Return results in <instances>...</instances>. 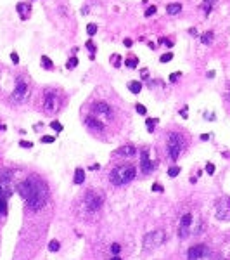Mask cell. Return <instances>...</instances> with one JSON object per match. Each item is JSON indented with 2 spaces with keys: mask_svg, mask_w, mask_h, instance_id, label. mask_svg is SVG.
I'll return each mask as SVG.
<instances>
[{
  "mask_svg": "<svg viewBox=\"0 0 230 260\" xmlns=\"http://www.w3.org/2000/svg\"><path fill=\"white\" fill-rule=\"evenodd\" d=\"M18 191L21 194V198L26 201V205L31 210H40L42 207H45L48 201V189L42 179H38L36 175H31L28 179L21 182L18 185Z\"/></svg>",
  "mask_w": 230,
  "mask_h": 260,
  "instance_id": "obj_1",
  "label": "cell"
},
{
  "mask_svg": "<svg viewBox=\"0 0 230 260\" xmlns=\"http://www.w3.org/2000/svg\"><path fill=\"white\" fill-rule=\"evenodd\" d=\"M137 175V168L132 163H125V165H118L113 168V172L109 175V181L113 182L114 185H125L128 182H132Z\"/></svg>",
  "mask_w": 230,
  "mask_h": 260,
  "instance_id": "obj_2",
  "label": "cell"
},
{
  "mask_svg": "<svg viewBox=\"0 0 230 260\" xmlns=\"http://www.w3.org/2000/svg\"><path fill=\"white\" fill-rule=\"evenodd\" d=\"M182 149H183L182 135H178V134H169L168 135V154H169V158L173 160V161H177L180 153H182Z\"/></svg>",
  "mask_w": 230,
  "mask_h": 260,
  "instance_id": "obj_3",
  "label": "cell"
},
{
  "mask_svg": "<svg viewBox=\"0 0 230 260\" xmlns=\"http://www.w3.org/2000/svg\"><path fill=\"white\" fill-rule=\"evenodd\" d=\"M209 250L206 245H195V246H190L189 251H187V260H201L203 257H208Z\"/></svg>",
  "mask_w": 230,
  "mask_h": 260,
  "instance_id": "obj_4",
  "label": "cell"
},
{
  "mask_svg": "<svg viewBox=\"0 0 230 260\" xmlns=\"http://www.w3.org/2000/svg\"><path fill=\"white\" fill-rule=\"evenodd\" d=\"M216 217L220 220H227L230 217V198L228 196H223V198L218 201L216 205Z\"/></svg>",
  "mask_w": 230,
  "mask_h": 260,
  "instance_id": "obj_5",
  "label": "cell"
},
{
  "mask_svg": "<svg viewBox=\"0 0 230 260\" xmlns=\"http://www.w3.org/2000/svg\"><path fill=\"white\" fill-rule=\"evenodd\" d=\"M102 203H104V198L100 194H97L95 191H88L87 196H85V205H87L88 210H99Z\"/></svg>",
  "mask_w": 230,
  "mask_h": 260,
  "instance_id": "obj_6",
  "label": "cell"
},
{
  "mask_svg": "<svg viewBox=\"0 0 230 260\" xmlns=\"http://www.w3.org/2000/svg\"><path fill=\"white\" fill-rule=\"evenodd\" d=\"M26 99H28V85L23 80H19L16 88H14V92H12V101L23 102V101H26Z\"/></svg>",
  "mask_w": 230,
  "mask_h": 260,
  "instance_id": "obj_7",
  "label": "cell"
},
{
  "mask_svg": "<svg viewBox=\"0 0 230 260\" xmlns=\"http://www.w3.org/2000/svg\"><path fill=\"white\" fill-rule=\"evenodd\" d=\"M140 165H142V172L145 173V175H147V173H151L152 168H154V161H151L147 149H144L142 153H140Z\"/></svg>",
  "mask_w": 230,
  "mask_h": 260,
  "instance_id": "obj_8",
  "label": "cell"
},
{
  "mask_svg": "<svg viewBox=\"0 0 230 260\" xmlns=\"http://www.w3.org/2000/svg\"><path fill=\"white\" fill-rule=\"evenodd\" d=\"M85 125H87L90 130H94V132H104V121H100L97 116H87L85 118Z\"/></svg>",
  "mask_w": 230,
  "mask_h": 260,
  "instance_id": "obj_9",
  "label": "cell"
},
{
  "mask_svg": "<svg viewBox=\"0 0 230 260\" xmlns=\"http://www.w3.org/2000/svg\"><path fill=\"white\" fill-rule=\"evenodd\" d=\"M190 224H192V217L187 213V215L182 217V220H180V238H187V234L190 232Z\"/></svg>",
  "mask_w": 230,
  "mask_h": 260,
  "instance_id": "obj_10",
  "label": "cell"
},
{
  "mask_svg": "<svg viewBox=\"0 0 230 260\" xmlns=\"http://www.w3.org/2000/svg\"><path fill=\"white\" fill-rule=\"evenodd\" d=\"M92 113L94 115H102V116H111V108L106 102H94L92 104Z\"/></svg>",
  "mask_w": 230,
  "mask_h": 260,
  "instance_id": "obj_11",
  "label": "cell"
},
{
  "mask_svg": "<svg viewBox=\"0 0 230 260\" xmlns=\"http://www.w3.org/2000/svg\"><path fill=\"white\" fill-rule=\"evenodd\" d=\"M163 239H165V234L163 232H159V231H156V232H152V234H149L147 238H145V241H152L149 246H157L159 243H163Z\"/></svg>",
  "mask_w": 230,
  "mask_h": 260,
  "instance_id": "obj_12",
  "label": "cell"
},
{
  "mask_svg": "<svg viewBox=\"0 0 230 260\" xmlns=\"http://www.w3.org/2000/svg\"><path fill=\"white\" fill-rule=\"evenodd\" d=\"M45 109L47 111H56L57 109V102H56V94H47L45 96Z\"/></svg>",
  "mask_w": 230,
  "mask_h": 260,
  "instance_id": "obj_13",
  "label": "cell"
},
{
  "mask_svg": "<svg viewBox=\"0 0 230 260\" xmlns=\"http://www.w3.org/2000/svg\"><path fill=\"white\" fill-rule=\"evenodd\" d=\"M18 12H19V16H21L23 19H28L30 18V11H31V7H30V4H24V2H21V4H18Z\"/></svg>",
  "mask_w": 230,
  "mask_h": 260,
  "instance_id": "obj_14",
  "label": "cell"
},
{
  "mask_svg": "<svg viewBox=\"0 0 230 260\" xmlns=\"http://www.w3.org/2000/svg\"><path fill=\"white\" fill-rule=\"evenodd\" d=\"M116 154H119V156H135V154H137V149H135L133 146H123Z\"/></svg>",
  "mask_w": 230,
  "mask_h": 260,
  "instance_id": "obj_15",
  "label": "cell"
},
{
  "mask_svg": "<svg viewBox=\"0 0 230 260\" xmlns=\"http://www.w3.org/2000/svg\"><path fill=\"white\" fill-rule=\"evenodd\" d=\"M73 181H74V184H83V181H85V170L83 168H76Z\"/></svg>",
  "mask_w": 230,
  "mask_h": 260,
  "instance_id": "obj_16",
  "label": "cell"
},
{
  "mask_svg": "<svg viewBox=\"0 0 230 260\" xmlns=\"http://www.w3.org/2000/svg\"><path fill=\"white\" fill-rule=\"evenodd\" d=\"M182 11V4H169L168 7H166V12L169 14V16H173V14H178Z\"/></svg>",
  "mask_w": 230,
  "mask_h": 260,
  "instance_id": "obj_17",
  "label": "cell"
},
{
  "mask_svg": "<svg viewBox=\"0 0 230 260\" xmlns=\"http://www.w3.org/2000/svg\"><path fill=\"white\" fill-rule=\"evenodd\" d=\"M128 90H130L132 94H140L142 83H140V82H130V83H128Z\"/></svg>",
  "mask_w": 230,
  "mask_h": 260,
  "instance_id": "obj_18",
  "label": "cell"
},
{
  "mask_svg": "<svg viewBox=\"0 0 230 260\" xmlns=\"http://www.w3.org/2000/svg\"><path fill=\"white\" fill-rule=\"evenodd\" d=\"M125 66H128V68H137V66H139V58H137V56H130V58L125 61Z\"/></svg>",
  "mask_w": 230,
  "mask_h": 260,
  "instance_id": "obj_19",
  "label": "cell"
},
{
  "mask_svg": "<svg viewBox=\"0 0 230 260\" xmlns=\"http://www.w3.org/2000/svg\"><path fill=\"white\" fill-rule=\"evenodd\" d=\"M215 2H216V0H204V2H203V7H204V12H206V16L211 12L213 4H215Z\"/></svg>",
  "mask_w": 230,
  "mask_h": 260,
  "instance_id": "obj_20",
  "label": "cell"
},
{
  "mask_svg": "<svg viewBox=\"0 0 230 260\" xmlns=\"http://www.w3.org/2000/svg\"><path fill=\"white\" fill-rule=\"evenodd\" d=\"M211 40H213V31H206V33L201 35V42L203 44H211Z\"/></svg>",
  "mask_w": 230,
  "mask_h": 260,
  "instance_id": "obj_21",
  "label": "cell"
},
{
  "mask_svg": "<svg viewBox=\"0 0 230 260\" xmlns=\"http://www.w3.org/2000/svg\"><path fill=\"white\" fill-rule=\"evenodd\" d=\"M42 66H44L45 70H52L54 64H52V61H50L47 56H42Z\"/></svg>",
  "mask_w": 230,
  "mask_h": 260,
  "instance_id": "obj_22",
  "label": "cell"
},
{
  "mask_svg": "<svg viewBox=\"0 0 230 260\" xmlns=\"http://www.w3.org/2000/svg\"><path fill=\"white\" fill-rule=\"evenodd\" d=\"M66 66H68V70L76 68V66H78V58H69V59H68V62H66Z\"/></svg>",
  "mask_w": 230,
  "mask_h": 260,
  "instance_id": "obj_23",
  "label": "cell"
},
{
  "mask_svg": "<svg viewBox=\"0 0 230 260\" xmlns=\"http://www.w3.org/2000/svg\"><path fill=\"white\" fill-rule=\"evenodd\" d=\"M59 248H61V245H59L57 239H52V241L48 243V250L50 251H59Z\"/></svg>",
  "mask_w": 230,
  "mask_h": 260,
  "instance_id": "obj_24",
  "label": "cell"
},
{
  "mask_svg": "<svg viewBox=\"0 0 230 260\" xmlns=\"http://www.w3.org/2000/svg\"><path fill=\"white\" fill-rule=\"evenodd\" d=\"M9 194H10V191L7 189V187H5V185L2 184V182H0V199H2V198L5 199L7 196H9Z\"/></svg>",
  "mask_w": 230,
  "mask_h": 260,
  "instance_id": "obj_25",
  "label": "cell"
},
{
  "mask_svg": "<svg viewBox=\"0 0 230 260\" xmlns=\"http://www.w3.org/2000/svg\"><path fill=\"white\" fill-rule=\"evenodd\" d=\"M157 121H159L157 118H147V130L149 132H154V125H156Z\"/></svg>",
  "mask_w": 230,
  "mask_h": 260,
  "instance_id": "obj_26",
  "label": "cell"
},
{
  "mask_svg": "<svg viewBox=\"0 0 230 260\" xmlns=\"http://www.w3.org/2000/svg\"><path fill=\"white\" fill-rule=\"evenodd\" d=\"M180 173V167H169L168 168V175L169 177H177Z\"/></svg>",
  "mask_w": 230,
  "mask_h": 260,
  "instance_id": "obj_27",
  "label": "cell"
},
{
  "mask_svg": "<svg viewBox=\"0 0 230 260\" xmlns=\"http://www.w3.org/2000/svg\"><path fill=\"white\" fill-rule=\"evenodd\" d=\"M7 213V201L4 198L0 199V215H5Z\"/></svg>",
  "mask_w": 230,
  "mask_h": 260,
  "instance_id": "obj_28",
  "label": "cell"
},
{
  "mask_svg": "<svg viewBox=\"0 0 230 260\" xmlns=\"http://www.w3.org/2000/svg\"><path fill=\"white\" fill-rule=\"evenodd\" d=\"M87 33L90 36L95 35V33H97V24H88V26H87Z\"/></svg>",
  "mask_w": 230,
  "mask_h": 260,
  "instance_id": "obj_29",
  "label": "cell"
},
{
  "mask_svg": "<svg viewBox=\"0 0 230 260\" xmlns=\"http://www.w3.org/2000/svg\"><path fill=\"white\" fill-rule=\"evenodd\" d=\"M171 59H173V52H166V54L161 56V62H168V61H171Z\"/></svg>",
  "mask_w": 230,
  "mask_h": 260,
  "instance_id": "obj_30",
  "label": "cell"
},
{
  "mask_svg": "<svg viewBox=\"0 0 230 260\" xmlns=\"http://www.w3.org/2000/svg\"><path fill=\"white\" fill-rule=\"evenodd\" d=\"M135 109H137V113H139V115H145V113H147V109H145V106H144V104H135Z\"/></svg>",
  "mask_w": 230,
  "mask_h": 260,
  "instance_id": "obj_31",
  "label": "cell"
},
{
  "mask_svg": "<svg viewBox=\"0 0 230 260\" xmlns=\"http://www.w3.org/2000/svg\"><path fill=\"white\" fill-rule=\"evenodd\" d=\"M54 141H56V137H52V135H44L42 137V142H44V144H52Z\"/></svg>",
  "mask_w": 230,
  "mask_h": 260,
  "instance_id": "obj_32",
  "label": "cell"
},
{
  "mask_svg": "<svg viewBox=\"0 0 230 260\" xmlns=\"http://www.w3.org/2000/svg\"><path fill=\"white\" fill-rule=\"evenodd\" d=\"M50 127H52L56 132H61L62 130V123H59V121H50Z\"/></svg>",
  "mask_w": 230,
  "mask_h": 260,
  "instance_id": "obj_33",
  "label": "cell"
},
{
  "mask_svg": "<svg viewBox=\"0 0 230 260\" xmlns=\"http://www.w3.org/2000/svg\"><path fill=\"white\" fill-rule=\"evenodd\" d=\"M111 251H113L114 255H118V253L121 251V246H119L118 243H114V245H111Z\"/></svg>",
  "mask_w": 230,
  "mask_h": 260,
  "instance_id": "obj_34",
  "label": "cell"
},
{
  "mask_svg": "<svg viewBox=\"0 0 230 260\" xmlns=\"http://www.w3.org/2000/svg\"><path fill=\"white\" fill-rule=\"evenodd\" d=\"M206 173H208V175H213V173H215V165L213 163L206 165Z\"/></svg>",
  "mask_w": 230,
  "mask_h": 260,
  "instance_id": "obj_35",
  "label": "cell"
},
{
  "mask_svg": "<svg viewBox=\"0 0 230 260\" xmlns=\"http://www.w3.org/2000/svg\"><path fill=\"white\" fill-rule=\"evenodd\" d=\"M152 191H154V193H163V185L154 182V184H152Z\"/></svg>",
  "mask_w": 230,
  "mask_h": 260,
  "instance_id": "obj_36",
  "label": "cell"
},
{
  "mask_svg": "<svg viewBox=\"0 0 230 260\" xmlns=\"http://www.w3.org/2000/svg\"><path fill=\"white\" fill-rule=\"evenodd\" d=\"M19 146H21V147H28V149H30V147H33V142H30V141H19Z\"/></svg>",
  "mask_w": 230,
  "mask_h": 260,
  "instance_id": "obj_37",
  "label": "cell"
},
{
  "mask_svg": "<svg viewBox=\"0 0 230 260\" xmlns=\"http://www.w3.org/2000/svg\"><path fill=\"white\" fill-rule=\"evenodd\" d=\"M156 7L154 5H151V7H147V11H145V16H152V14H156Z\"/></svg>",
  "mask_w": 230,
  "mask_h": 260,
  "instance_id": "obj_38",
  "label": "cell"
},
{
  "mask_svg": "<svg viewBox=\"0 0 230 260\" xmlns=\"http://www.w3.org/2000/svg\"><path fill=\"white\" fill-rule=\"evenodd\" d=\"M111 61L114 62V66H116V68H119V64H121V58H118V56H113Z\"/></svg>",
  "mask_w": 230,
  "mask_h": 260,
  "instance_id": "obj_39",
  "label": "cell"
},
{
  "mask_svg": "<svg viewBox=\"0 0 230 260\" xmlns=\"http://www.w3.org/2000/svg\"><path fill=\"white\" fill-rule=\"evenodd\" d=\"M87 49H88V50H92V52H94V50H95V44H94V42H92V40H88V42H87Z\"/></svg>",
  "mask_w": 230,
  "mask_h": 260,
  "instance_id": "obj_40",
  "label": "cell"
},
{
  "mask_svg": "<svg viewBox=\"0 0 230 260\" xmlns=\"http://www.w3.org/2000/svg\"><path fill=\"white\" fill-rule=\"evenodd\" d=\"M10 59H12V62H14V64H18V62H19V56H18L16 52H12V54H10Z\"/></svg>",
  "mask_w": 230,
  "mask_h": 260,
  "instance_id": "obj_41",
  "label": "cell"
},
{
  "mask_svg": "<svg viewBox=\"0 0 230 260\" xmlns=\"http://www.w3.org/2000/svg\"><path fill=\"white\" fill-rule=\"evenodd\" d=\"M123 44H125V47H132V44H133V42H132V38H125V42H123Z\"/></svg>",
  "mask_w": 230,
  "mask_h": 260,
  "instance_id": "obj_42",
  "label": "cell"
},
{
  "mask_svg": "<svg viewBox=\"0 0 230 260\" xmlns=\"http://www.w3.org/2000/svg\"><path fill=\"white\" fill-rule=\"evenodd\" d=\"M140 76H142V78H147V76H149V70H142V71H140Z\"/></svg>",
  "mask_w": 230,
  "mask_h": 260,
  "instance_id": "obj_43",
  "label": "cell"
},
{
  "mask_svg": "<svg viewBox=\"0 0 230 260\" xmlns=\"http://www.w3.org/2000/svg\"><path fill=\"white\" fill-rule=\"evenodd\" d=\"M178 76H180V73H173V75H169V82H175Z\"/></svg>",
  "mask_w": 230,
  "mask_h": 260,
  "instance_id": "obj_44",
  "label": "cell"
},
{
  "mask_svg": "<svg viewBox=\"0 0 230 260\" xmlns=\"http://www.w3.org/2000/svg\"><path fill=\"white\" fill-rule=\"evenodd\" d=\"M209 135H211V134H203V135H201V141H208Z\"/></svg>",
  "mask_w": 230,
  "mask_h": 260,
  "instance_id": "obj_45",
  "label": "cell"
},
{
  "mask_svg": "<svg viewBox=\"0 0 230 260\" xmlns=\"http://www.w3.org/2000/svg\"><path fill=\"white\" fill-rule=\"evenodd\" d=\"M215 76V71H208V78H213Z\"/></svg>",
  "mask_w": 230,
  "mask_h": 260,
  "instance_id": "obj_46",
  "label": "cell"
},
{
  "mask_svg": "<svg viewBox=\"0 0 230 260\" xmlns=\"http://www.w3.org/2000/svg\"><path fill=\"white\" fill-rule=\"evenodd\" d=\"M0 130H5V125L4 123H0Z\"/></svg>",
  "mask_w": 230,
  "mask_h": 260,
  "instance_id": "obj_47",
  "label": "cell"
},
{
  "mask_svg": "<svg viewBox=\"0 0 230 260\" xmlns=\"http://www.w3.org/2000/svg\"><path fill=\"white\" fill-rule=\"evenodd\" d=\"M111 260H121V258H119V257H113Z\"/></svg>",
  "mask_w": 230,
  "mask_h": 260,
  "instance_id": "obj_48",
  "label": "cell"
},
{
  "mask_svg": "<svg viewBox=\"0 0 230 260\" xmlns=\"http://www.w3.org/2000/svg\"><path fill=\"white\" fill-rule=\"evenodd\" d=\"M216 260H225V258H221V257H218V258Z\"/></svg>",
  "mask_w": 230,
  "mask_h": 260,
  "instance_id": "obj_49",
  "label": "cell"
}]
</instances>
